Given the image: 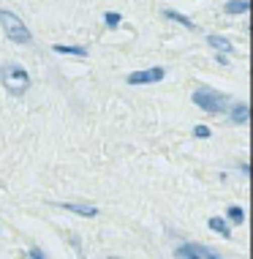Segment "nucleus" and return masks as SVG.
<instances>
[{"mask_svg": "<svg viewBox=\"0 0 253 259\" xmlns=\"http://www.w3.org/2000/svg\"><path fill=\"white\" fill-rule=\"evenodd\" d=\"M0 82L11 96H22L30 88V74L19 63H6V66H0Z\"/></svg>", "mask_w": 253, "mask_h": 259, "instance_id": "nucleus-1", "label": "nucleus"}, {"mask_svg": "<svg viewBox=\"0 0 253 259\" xmlns=\"http://www.w3.org/2000/svg\"><path fill=\"white\" fill-rule=\"evenodd\" d=\"M0 27H3L6 38L14 41V44H30V41H33L30 30H27V25H25L14 11H6V9L0 11Z\"/></svg>", "mask_w": 253, "mask_h": 259, "instance_id": "nucleus-2", "label": "nucleus"}, {"mask_svg": "<svg viewBox=\"0 0 253 259\" xmlns=\"http://www.w3.org/2000/svg\"><path fill=\"white\" fill-rule=\"evenodd\" d=\"M193 104H199V109L213 112V115H223L229 99L223 93H218V90H213V88H199L193 93Z\"/></svg>", "mask_w": 253, "mask_h": 259, "instance_id": "nucleus-3", "label": "nucleus"}, {"mask_svg": "<svg viewBox=\"0 0 253 259\" xmlns=\"http://www.w3.org/2000/svg\"><path fill=\"white\" fill-rule=\"evenodd\" d=\"M164 68L161 66H156V68H147V71H133V74H128L125 76V82L128 85H150V82H161L164 79Z\"/></svg>", "mask_w": 253, "mask_h": 259, "instance_id": "nucleus-4", "label": "nucleus"}, {"mask_svg": "<svg viewBox=\"0 0 253 259\" xmlns=\"http://www.w3.org/2000/svg\"><path fill=\"white\" fill-rule=\"evenodd\" d=\"M55 205L63 207V210H71V213H76V215H84V219L98 215V207H93V205H79V202H55Z\"/></svg>", "mask_w": 253, "mask_h": 259, "instance_id": "nucleus-5", "label": "nucleus"}, {"mask_svg": "<svg viewBox=\"0 0 253 259\" xmlns=\"http://www.w3.org/2000/svg\"><path fill=\"white\" fill-rule=\"evenodd\" d=\"M248 115H250L248 104H234L231 112H229V117H231V123H234V125H245V123H248Z\"/></svg>", "mask_w": 253, "mask_h": 259, "instance_id": "nucleus-6", "label": "nucleus"}, {"mask_svg": "<svg viewBox=\"0 0 253 259\" xmlns=\"http://www.w3.org/2000/svg\"><path fill=\"white\" fill-rule=\"evenodd\" d=\"M174 256H177V259H205L199 254V248H196V243H185V246H180L177 251H174Z\"/></svg>", "mask_w": 253, "mask_h": 259, "instance_id": "nucleus-7", "label": "nucleus"}, {"mask_svg": "<svg viewBox=\"0 0 253 259\" xmlns=\"http://www.w3.org/2000/svg\"><path fill=\"white\" fill-rule=\"evenodd\" d=\"M164 17L166 19H172V22H177V25H182V27H188V30H196V22H191L188 17H182L180 11H174V9H166L164 11Z\"/></svg>", "mask_w": 253, "mask_h": 259, "instance_id": "nucleus-8", "label": "nucleus"}, {"mask_svg": "<svg viewBox=\"0 0 253 259\" xmlns=\"http://www.w3.org/2000/svg\"><path fill=\"white\" fill-rule=\"evenodd\" d=\"M58 55H74V58H87V50L84 47H66V44H55L52 47Z\"/></svg>", "mask_w": 253, "mask_h": 259, "instance_id": "nucleus-9", "label": "nucleus"}, {"mask_svg": "<svg viewBox=\"0 0 253 259\" xmlns=\"http://www.w3.org/2000/svg\"><path fill=\"white\" fill-rule=\"evenodd\" d=\"M207 41H210V47H215V50L221 52V55H226V52L234 50V44H231L229 38H223V36H210Z\"/></svg>", "mask_w": 253, "mask_h": 259, "instance_id": "nucleus-10", "label": "nucleus"}, {"mask_svg": "<svg viewBox=\"0 0 253 259\" xmlns=\"http://www.w3.org/2000/svg\"><path fill=\"white\" fill-rule=\"evenodd\" d=\"M207 224H210V229H215L218 235H223V237H229V235H231V227H229V221H226V219H218V215H213V219H210Z\"/></svg>", "mask_w": 253, "mask_h": 259, "instance_id": "nucleus-11", "label": "nucleus"}, {"mask_svg": "<svg viewBox=\"0 0 253 259\" xmlns=\"http://www.w3.org/2000/svg\"><path fill=\"white\" fill-rule=\"evenodd\" d=\"M248 9H250V0H229V3L223 6L226 14H245Z\"/></svg>", "mask_w": 253, "mask_h": 259, "instance_id": "nucleus-12", "label": "nucleus"}, {"mask_svg": "<svg viewBox=\"0 0 253 259\" xmlns=\"http://www.w3.org/2000/svg\"><path fill=\"white\" fill-rule=\"evenodd\" d=\"M226 219H229L231 224H242V221H245V210H242V207H229V210H226Z\"/></svg>", "mask_w": 253, "mask_h": 259, "instance_id": "nucleus-13", "label": "nucleus"}, {"mask_svg": "<svg viewBox=\"0 0 253 259\" xmlns=\"http://www.w3.org/2000/svg\"><path fill=\"white\" fill-rule=\"evenodd\" d=\"M104 19H107V27H117L123 17H120L117 11H107V14H104Z\"/></svg>", "mask_w": 253, "mask_h": 259, "instance_id": "nucleus-14", "label": "nucleus"}, {"mask_svg": "<svg viewBox=\"0 0 253 259\" xmlns=\"http://www.w3.org/2000/svg\"><path fill=\"white\" fill-rule=\"evenodd\" d=\"M193 134L199 137V139H207V137H210V128H207V125H196V128H193Z\"/></svg>", "mask_w": 253, "mask_h": 259, "instance_id": "nucleus-15", "label": "nucleus"}, {"mask_svg": "<svg viewBox=\"0 0 253 259\" xmlns=\"http://www.w3.org/2000/svg\"><path fill=\"white\" fill-rule=\"evenodd\" d=\"M30 259H44V251H41V248H30Z\"/></svg>", "mask_w": 253, "mask_h": 259, "instance_id": "nucleus-16", "label": "nucleus"}]
</instances>
